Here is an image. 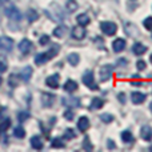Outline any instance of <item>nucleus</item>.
Masks as SVG:
<instances>
[{"instance_id":"obj_6","label":"nucleus","mask_w":152,"mask_h":152,"mask_svg":"<svg viewBox=\"0 0 152 152\" xmlns=\"http://www.w3.org/2000/svg\"><path fill=\"white\" fill-rule=\"evenodd\" d=\"M5 15H7V18L10 19L11 21H20V19H21L20 12H19V10L15 7L7 8V10H5Z\"/></svg>"},{"instance_id":"obj_35","label":"nucleus","mask_w":152,"mask_h":152,"mask_svg":"<svg viewBox=\"0 0 152 152\" xmlns=\"http://www.w3.org/2000/svg\"><path fill=\"white\" fill-rule=\"evenodd\" d=\"M145 67H147V64H145L144 60H139L136 63V68L139 69V71H143V69H145Z\"/></svg>"},{"instance_id":"obj_12","label":"nucleus","mask_w":152,"mask_h":152,"mask_svg":"<svg viewBox=\"0 0 152 152\" xmlns=\"http://www.w3.org/2000/svg\"><path fill=\"white\" fill-rule=\"evenodd\" d=\"M140 135H142V137L145 140V142H151V140H152V128L150 126H144L142 128Z\"/></svg>"},{"instance_id":"obj_18","label":"nucleus","mask_w":152,"mask_h":152,"mask_svg":"<svg viewBox=\"0 0 152 152\" xmlns=\"http://www.w3.org/2000/svg\"><path fill=\"white\" fill-rule=\"evenodd\" d=\"M32 76V68L29 66H27L26 68L21 69V74H20V77L23 79L24 81H29V79H31Z\"/></svg>"},{"instance_id":"obj_11","label":"nucleus","mask_w":152,"mask_h":152,"mask_svg":"<svg viewBox=\"0 0 152 152\" xmlns=\"http://www.w3.org/2000/svg\"><path fill=\"white\" fill-rule=\"evenodd\" d=\"M131 99H132V103H134V104H142V103H144V100H145V95L142 94V92H132Z\"/></svg>"},{"instance_id":"obj_14","label":"nucleus","mask_w":152,"mask_h":152,"mask_svg":"<svg viewBox=\"0 0 152 152\" xmlns=\"http://www.w3.org/2000/svg\"><path fill=\"white\" fill-rule=\"evenodd\" d=\"M53 99H55V96H53L52 94H43L42 95V103L44 107H51V105L53 104Z\"/></svg>"},{"instance_id":"obj_7","label":"nucleus","mask_w":152,"mask_h":152,"mask_svg":"<svg viewBox=\"0 0 152 152\" xmlns=\"http://www.w3.org/2000/svg\"><path fill=\"white\" fill-rule=\"evenodd\" d=\"M71 35H72V37L76 40H81V39H84V36H86V29H84V27L83 26H76L72 28V32H71Z\"/></svg>"},{"instance_id":"obj_13","label":"nucleus","mask_w":152,"mask_h":152,"mask_svg":"<svg viewBox=\"0 0 152 152\" xmlns=\"http://www.w3.org/2000/svg\"><path fill=\"white\" fill-rule=\"evenodd\" d=\"M112 48L115 52H121V51L126 48V40L124 39H116L112 43Z\"/></svg>"},{"instance_id":"obj_29","label":"nucleus","mask_w":152,"mask_h":152,"mask_svg":"<svg viewBox=\"0 0 152 152\" xmlns=\"http://www.w3.org/2000/svg\"><path fill=\"white\" fill-rule=\"evenodd\" d=\"M76 137V134L74 132V129H66V132H64V139L67 140H71V139H75Z\"/></svg>"},{"instance_id":"obj_24","label":"nucleus","mask_w":152,"mask_h":152,"mask_svg":"<svg viewBox=\"0 0 152 152\" xmlns=\"http://www.w3.org/2000/svg\"><path fill=\"white\" fill-rule=\"evenodd\" d=\"M37 18H39V15H37V12L35 10H28V11H27V19H28L29 23L37 20Z\"/></svg>"},{"instance_id":"obj_21","label":"nucleus","mask_w":152,"mask_h":152,"mask_svg":"<svg viewBox=\"0 0 152 152\" xmlns=\"http://www.w3.org/2000/svg\"><path fill=\"white\" fill-rule=\"evenodd\" d=\"M103 105H104V102H103L102 99L94 97V100H92V103H91V110H100Z\"/></svg>"},{"instance_id":"obj_30","label":"nucleus","mask_w":152,"mask_h":152,"mask_svg":"<svg viewBox=\"0 0 152 152\" xmlns=\"http://www.w3.org/2000/svg\"><path fill=\"white\" fill-rule=\"evenodd\" d=\"M63 34H64V28L61 26L56 27V28L53 29V36H56V37H61L63 36Z\"/></svg>"},{"instance_id":"obj_40","label":"nucleus","mask_w":152,"mask_h":152,"mask_svg":"<svg viewBox=\"0 0 152 152\" xmlns=\"http://www.w3.org/2000/svg\"><path fill=\"white\" fill-rule=\"evenodd\" d=\"M119 102L120 103H126V94H119Z\"/></svg>"},{"instance_id":"obj_5","label":"nucleus","mask_w":152,"mask_h":152,"mask_svg":"<svg viewBox=\"0 0 152 152\" xmlns=\"http://www.w3.org/2000/svg\"><path fill=\"white\" fill-rule=\"evenodd\" d=\"M113 74V67L110 66V64H105V66H103L102 68H100V81H107L110 80V77L112 76Z\"/></svg>"},{"instance_id":"obj_10","label":"nucleus","mask_w":152,"mask_h":152,"mask_svg":"<svg viewBox=\"0 0 152 152\" xmlns=\"http://www.w3.org/2000/svg\"><path fill=\"white\" fill-rule=\"evenodd\" d=\"M77 128L80 132H86L87 129L89 128V120L88 118H86V116H81L80 119H79L77 121Z\"/></svg>"},{"instance_id":"obj_38","label":"nucleus","mask_w":152,"mask_h":152,"mask_svg":"<svg viewBox=\"0 0 152 152\" xmlns=\"http://www.w3.org/2000/svg\"><path fill=\"white\" fill-rule=\"evenodd\" d=\"M74 112H72V111H69V110H67L66 112H64V118L67 119V120H72V119H74Z\"/></svg>"},{"instance_id":"obj_2","label":"nucleus","mask_w":152,"mask_h":152,"mask_svg":"<svg viewBox=\"0 0 152 152\" xmlns=\"http://www.w3.org/2000/svg\"><path fill=\"white\" fill-rule=\"evenodd\" d=\"M100 29H102L103 34L108 35V36H112V35L116 34L118 27H116V24L112 23V21H103V23L100 24Z\"/></svg>"},{"instance_id":"obj_34","label":"nucleus","mask_w":152,"mask_h":152,"mask_svg":"<svg viewBox=\"0 0 152 152\" xmlns=\"http://www.w3.org/2000/svg\"><path fill=\"white\" fill-rule=\"evenodd\" d=\"M52 147L53 148H63L64 147V143L61 142L60 139H53L52 140Z\"/></svg>"},{"instance_id":"obj_15","label":"nucleus","mask_w":152,"mask_h":152,"mask_svg":"<svg viewBox=\"0 0 152 152\" xmlns=\"http://www.w3.org/2000/svg\"><path fill=\"white\" fill-rule=\"evenodd\" d=\"M76 89H77V83H76L75 80H67L66 81V84H64V91L66 92L72 94V92H75Z\"/></svg>"},{"instance_id":"obj_36","label":"nucleus","mask_w":152,"mask_h":152,"mask_svg":"<svg viewBox=\"0 0 152 152\" xmlns=\"http://www.w3.org/2000/svg\"><path fill=\"white\" fill-rule=\"evenodd\" d=\"M144 27L147 29H150V31H152V18H147L144 20Z\"/></svg>"},{"instance_id":"obj_9","label":"nucleus","mask_w":152,"mask_h":152,"mask_svg":"<svg viewBox=\"0 0 152 152\" xmlns=\"http://www.w3.org/2000/svg\"><path fill=\"white\" fill-rule=\"evenodd\" d=\"M59 80H60V77H59V75H52V76H48L47 79H45V84H47L50 88H58L59 87Z\"/></svg>"},{"instance_id":"obj_8","label":"nucleus","mask_w":152,"mask_h":152,"mask_svg":"<svg viewBox=\"0 0 152 152\" xmlns=\"http://www.w3.org/2000/svg\"><path fill=\"white\" fill-rule=\"evenodd\" d=\"M19 50H20V52L23 53V55H27V53H29L32 50V43L29 42L28 39H23L19 43Z\"/></svg>"},{"instance_id":"obj_45","label":"nucleus","mask_w":152,"mask_h":152,"mask_svg":"<svg viewBox=\"0 0 152 152\" xmlns=\"http://www.w3.org/2000/svg\"><path fill=\"white\" fill-rule=\"evenodd\" d=\"M0 84H1V77H0Z\"/></svg>"},{"instance_id":"obj_3","label":"nucleus","mask_w":152,"mask_h":152,"mask_svg":"<svg viewBox=\"0 0 152 152\" xmlns=\"http://www.w3.org/2000/svg\"><path fill=\"white\" fill-rule=\"evenodd\" d=\"M13 40L8 36H0V51H4V52H10L13 50Z\"/></svg>"},{"instance_id":"obj_25","label":"nucleus","mask_w":152,"mask_h":152,"mask_svg":"<svg viewBox=\"0 0 152 152\" xmlns=\"http://www.w3.org/2000/svg\"><path fill=\"white\" fill-rule=\"evenodd\" d=\"M79 60H80V56H79L77 53H71V55H68V63L71 64V66H77Z\"/></svg>"},{"instance_id":"obj_1","label":"nucleus","mask_w":152,"mask_h":152,"mask_svg":"<svg viewBox=\"0 0 152 152\" xmlns=\"http://www.w3.org/2000/svg\"><path fill=\"white\" fill-rule=\"evenodd\" d=\"M58 52H59V45L58 44H53L52 47L47 51V52L39 53V55L35 58V63H36V64H44L45 61H48V60H51V59L55 58V56L58 55Z\"/></svg>"},{"instance_id":"obj_22","label":"nucleus","mask_w":152,"mask_h":152,"mask_svg":"<svg viewBox=\"0 0 152 152\" xmlns=\"http://www.w3.org/2000/svg\"><path fill=\"white\" fill-rule=\"evenodd\" d=\"M10 126H11V120L10 119H1L0 120V134L1 132H4V131H7L8 128H10Z\"/></svg>"},{"instance_id":"obj_17","label":"nucleus","mask_w":152,"mask_h":152,"mask_svg":"<svg viewBox=\"0 0 152 152\" xmlns=\"http://www.w3.org/2000/svg\"><path fill=\"white\" fill-rule=\"evenodd\" d=\"M132 51H134L135 55L140 56L147 51V47H145L144 44H142V43H136V44H134V47H132Z\"/></svg>"},{"instance_id":"obj_44","label":"nucleus","mask_w":152,"mask_h":152,"mask_svg":"<svg viewBox=\"0 0 152 152\" xmlns=\"http://www.w3.org/2000/svg\"><path fill=\"white\" fill-rule=\"evenodd\" d=\"M0 112H1V105H0Z\"/></svg>"},{"instance_id":"obj_46","label":"nucleus","mask_w":152,"mask_h":152,"mask_svg":"<svg viewBox=\"0 0 152 152\" xmlns=\"http://www.w3.org/2000/svg\"><path fill=\"white\" fill-rule=\"evenodd\" d=\"M150 150H151V151H152V145H151V147H150Z\"/></svg>"},{"instance_id":"obj_27","label":"nucleus","mask_w":152,"mask_h":152,"mask_svg":"<svg viewBox=\"0 0 152 152\" xmlns=\"http://www.w3.org/2000/svg\"><path fill=\"white\" fill-rule=\"evenodd\" d=\"M13 135H15L16 137H19V139H23V137L26 136V131H24L23 127H16L15 131H13Z\"/></svg>"},{"instance_id":"obj_33","label":"nucleus","mask_w":152,"mask_h":152,"mask_svg":"<svg viewBox=\"0 0 152 152\" xmlns=\"http://www.w3.org/2000/svg\"><path fill=\"white\" fill-rule=\"evenodd\" d=\"M18 119H19V121H20V123H23V121H26L27 119H29V113L28 112H19Z\"/></svg>"},{"instance_id":"obj_31","label":"nucleus","mask_w":152,"mask_h":152,"mask_svg":"<svg viewBox=\"0 0 152 152\" xmlns=\"http://www.w3.org/2000/svg\"><path fill=\"white\" fill-rule=\"evenodd\" d=\"M100 120H103L104 123H111V121L113 120V116L110 115V113H103V115L100 116Z\"/></svg>"},{"instance_id":"obj_43","label":"nucleus","mask_w":152,"mask_h":152,"mask_svg":"<svg viewBox=\"0 0 152 152\" xmlns=\"http://www.w3.org/2000/svg\"><path fill=\"white\" fill-rule=\"evenodd\" d=\"M150 60H151V63H152V55H151V58H150Z\"/></svg>"},{"instance_id":"obj_41","label":"nucleus","mask_w":152,"mask_h":152,"mask_svg":"<svg viewBox=\"0 0 152 152\" xmlns=\"http://www.w3.org/2000/svg\"><path fill=\"white\" fill-rule=\"evenodd\" d=\"M108 148H110V150H111V148H116V145H115V143H113V140H108Z\"/></svg>"},{"instance_id":"obj_32","label":"nucleus","mask_w":152,"mask_h":152,"mask_svg":"<svg viewBox=\"0 0 152 152\" xmlns=\"http://www.w3.org/2000/svg\"><path fill=\"white\" fill-rule=\"evenodd\" d=\"M83 147H84V150H86V151H92V150H94V147H92V144H91V142H89L88 137H86V139H84Z\"/></svg>"},{"instance_id":"obj_16","label":"nucleus","mask_w":152,"mask_h":152,"mask_svg":"<svg viewBox=\"0 0 152 152\" xmlns=\"http://www.w3.org/2000/svg\"><path fill=\"white\" fill-rule=\"evenodd\" d=\"M63 103L67 105V107H79L80 105V100L77 97H64L63 99Z\"/></svg>"},{"instance_id":"obj_39","label":"nucleus","mask_w":152,"mask_h":152,"mask_svg":"<svg viewBox=\"0 0 152 152\" xmlns=\"http://www.w3.org/2000/svg\"><path fill=\"white\" fill-rule=\"evenodd\" d=\"M7 68H8L7 61L0 60V72H5V71H7Z\"/></svg>"},{"instance_id":"obj_42","label":"nucleus","mask_w":152,"mask_h":152,"mask_svg":"<svg viewBox=\"0 0 152 152\" xmlns=\"http://www.w3.org/2000/svg\"><path fill=\"white\" fill-rule=\"evenodd\" d=\"M150 110H151V112H152V103H151V105H150Z\"/></svg>"},{"instance_id":"obj_28","label":"nucleus","mask_w":152,"mask_h":152,"mask_svg":"<svg viewBox=\"0 0 152 152\" xmlns=\"http://www.w3.org/2000/svg\"><path fill=\"white\" fill-rule=\"evenodd\" d=\"M8 83H10V86H11V87H13V88H15V87L19 84V79H18V76H16L15 74H12V75L10 76V79H8Z\"/></svg>"},{"instance_id":"obj_26","label":"nucleus","mask_w":152,"mask_h":152,"mask_svg":"<svg viewBox=\"0 0 152 152\" xmlns=\"http://www.w3.org/2000/svg\"><path fill=\"white\" fill-rule=\"evenodd\" d=\"M77 3H76V0H67V10L69 11V12H74V11L77 10Z\"/></svg>"},{"instance_id":"obj_20","label":"nucleus","mask_w":152,"mask_h":152,"mask_svg":"<svg viewBox=\"0 0 152 152\" xmlns=\"http://www.w3.org/2000/svg\"><path fill=\"white\" fill-rule=\"evenodd\" d=\"M76 20H77V23L80 24V26L86 27V26H88L89 24V16L86 15V13H80V15L76 18Z\"/></svg>"},{"instance_id":"obj_23","label":"nucleus","mask_w":152,"mask_h":152,"mask_svg":"<svg viewBox=\"0 0 152 152\" xmlns=\"http://www.w3.org/2000/svg\"><path fill=\"white\" fill-rule=\"evenodd\" d=\"M121 139H123V142H126V143L135 142L134 136H132V134L129 131H123V132H121Z\"/></svg>"},{"instance_id":"obj_4","label":"nucleus","mask_w":152,"mask_h":152,"mask_svg":"<svg viewBox=\"0 0 152 152\" xmlns=\"http://www.w3.org/2000/svg\"><path fill=\"white\" fill-rule=\"evenodd\" d=\"M83 83L86 84V86L88 87L89 89H94V91H96V89H97V84L95 83L94 74H92L91 71L86 72V74L83 75Z\"/></svg>"},{"instance_id":"obj_19","label":"nucleus","mask_w":152,"mask_h":152,"mask_svg":"<svg viewBox=\"0 0 152 152\" xmlns=\"http://www.w3.org/2000/svg\"><path fill=\"white\" fill-rule=\"evenodd\" d=\"M31 145H32V148H35V150H42V148H43L42 139H40L39 136L31 137Z\"/></svg>"},{"instance_id":"obj_37","label":"nucleus","mask_w":152,"mask_h":152,"mask_svg":"<svg viewBox=\"0 0 152 152\" xmlns=\"http://www.w3.org/2000/svg\"><path fill=\"white\" fill-rule=\"evenodd\" d=\"M48 43H50V36H48V35H43V36L40 37V44L45 45V44H48Z\"/></svg>"}]
</instances>
